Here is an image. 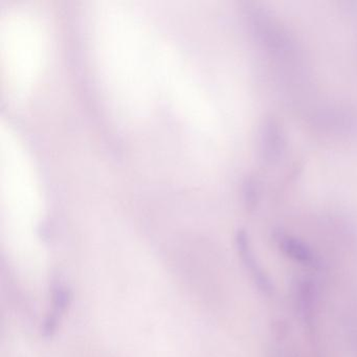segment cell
<instances>
[{
  "label": "cell",
  "instance_id": "1",
  "mask_svg": "<svg viewBox=\"0 0 357 357\" xmlns=\"http://www.w3.org/2000/svg\"><path fill=\"white\" fill-rule=\"evenodd\" d=\"M273 238L280 250L288 258L304 265H314L317 263L314 252L304 240L283 229H275Z\"/></svg>",
  "mask_w": 357,
  "mask_h": 357
},
{
  "label": "cell",
  "instance_id": "2",
  "mask_svg": "<svg viewBox=\"0 0 357 357\" xmlns=\"http://www.w3.org/2000/svg\"><path fill=\"white\" fill-rule=\"evenodd\" d=\"M237 246L241 255L242 260L248 266V271L252 273L255 282H256L261 291L266 294H271L273 290V284L268 275L264 273L261 265L259 264L257 259L255 258L254 252H252V246H250V240L248 234L245 231L241 229L238 231L237 235Z\"/></svg>",
  "mask_w": 357,
  "mask_h": 357
},
{
  "label": "cell",
  "instance_id": "3",
  "mask_svg": "<svg viewBox=\"0 0 357 357\" xmlns=\"http://www.w3.org/2000/svg\"><path fill=\"white\" fill-rule=\"evenodd\" d=\"M301 309L305 317L309 315L312 308V287L309 284H305L300 288Z\"/></svg>",
  "mask_w": 357,
  "mask_h": 357
}]
</instances>
